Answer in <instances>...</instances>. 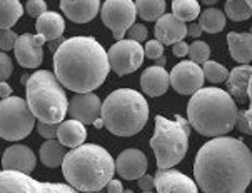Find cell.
I'll use <instances>...</instances> for the list:
<instances>
[{
	"mask_svg": "<svg viewBox=\"0 0 252 193\" xmlns=\"http://www.w3.org/2000/svg\"><path fill=\"white\" fill-rule=\"evenodd\" d=\"M62 171L69 185L75 190L97 193L109 185L117 168L107 150L99 145L84 143L67 153Z\"/></svg>",
	"mask_w": 252,
	"mask_h": 193,
	"instance_id": "4",
	"label": "cell"
},
{
	"mask_svg": "<svg viewBox=\"0 0 252 193\" xmlns=\"http://www.w3.org/2000/svg\"><path fill=\"white\" fill-rule=\"evenodd\" d=\"M115 168L124 180H139L147 170V158L137 148H127L117 157Z\"/></svg>",
	"mask_w": 252,
	"mask_h": 193,
	"instance_id": "16",
	"label": "cell"
},
{
	"mask_svg": "<svg viewBox=\"0 0 252 193\" xmlns=\"http://www.w3.org/2000/svg\"><path fill=\"white\" fill-rule=\"evenodd\" d=\"M54 70L65 88L75 93H89L107 79L109 52L94 37L67 38L54 52Z\"/></svg>",
	"mask_w": 252,
	"mask_h": 193,
	"instance_id": "2",
	"label": "cell"
},
{
	"mask_svg": "<svg viewBox=\"0 0 252 193\" xmlns=\"http://www.w3.org/2000/svg\"><path fill=\"white\" fill-rule=\"evenodd\" d=\"M189 135L190 123L181 115H177L174 120L157 115L151 148L156 153L159 170H167L181 164L189 148Z\"/></svg>",
	"mask_w": 252,
	"mask_h": 193,
	"instance_id": "7",
	"label": "cell"
},
{
	"mask_svg": "<svg viewBox=\"0 0 252 193\" xmlns=\"http://www.w3.org/2000/svg\"><path fill=\"white\" fill-rule=\"evenodd\" d=\"M25 12H27L31 17L38 19V17H42L49 10H47L45 0H27V3H25Z\"/></svg>",
	"mask_w": 252,
	"mask_h": 193,
	"instance_id": "34",
	"label": "cell"
},
{
	"mask_svg": "<svg viewBox=\"0 0 252 193\" xmlns=\"http://www.w3.org/2000/svg\"><path fill=\"white\" fill-rule=\"evenodd\" d=\"M102 120L110 134L132 137L139 134L147 123L149 105L137 90H114L102 104Z\"/></svg>",
	"mask_w": 252,
	"mask_h": 193,
	"instance_id": "5",
	"label": "cell"
},
{
	"mask_svg": "<svg viewBox=\"0 0 252 193\" xmlns=\"http://www.w3.org/2000/svg\"><path fill=\"white\" fill-rule=\"evenodd\" d=\"M0 95H2V100H5V98L12 97V88H10V85H8L7 82L0 83Z\"/></svg>",
	"mask_w": 252,
	"mask_h": 193,
	"instance_id": "43",
	"label": "cell"
},
{
	"mask_svg": "<svg viewBox=\"0 0 252 193\" xmlns=\"http://www.w3.org/2000/svg\"><path fill=\"white\" fill-rule=\"evenodd\" d=\"M252 67L251 65H239L232 68L227 79V92L237 100L249 98V85H251Z\"/></svg>",
	"mask_w": 252,
	"mask_h": 193,
	"instance_id": "22",
	"label": "cell"
},
{
	"mask_svg": "<svg viewBox=\"0 0 252 193\" xmlns=\"http://www.w3.org/2000/svg\"><path fill=\"white\" fill-rule=\"evenodd\" d=\"M124 193H134V192H132V190H126V192H124Z\"/></svg>",
	"mask_w": 252,
	"mask_h": 193,
	"instance_id": "49",
	"label": "cell"
},
{
	"mask_svg": "<svg viewBox=\"0 0 252 193\" xmlns=\"http://www.w3.org/2000/svg\"><path fill=\"white\" fill-rule=\"evenodd\" d=\"M172 14L182 22H192L202 12L197 0H172Z\"/></svg>",
	"mask_w": 252,
	"mask_h": 193,
	"instance_id": "29",
	"label": "cell"
},
{
	"mask_svg": "<svg viewBox=\"0 0 252 193\" xmlns=\"http://www.w3.org/2000/svg\"><path fill=\"white\" fill-rule=\"evenodd\" d=\"M102 104L100 98L94 92L77 93L70 100L69 113L74 120H79L84 125H92L97 120L102 118Z\"/></svg>",
	"mask_w": 252,
	"mask_h": 193,
	"instance_id": "14",
	"label": "cell"
},
{
	"mask_svg": "<svg viewBox=\"0 0 252 193\" xmlns=\"http://www.w3.org/2000/svg\"><path fill=\"white\" fill-rule=\"evenodd\" d=\"M12 70H14L12 58L5 52H2L0 54V79H2V82H7L8 77L12 75Z\"/></svg>",
	"mask_w": 252,
	"mask_h": 193,
	"instance_id": "37",
	"label": "cell"
},
{
	"mask_svg": "<svg viewBox=\"0 0 252 193\" xmlns=\"http://www.w3.org/2000/svg\"><path fill=\"white\" fill-rule=\"evenodd\" d=\"M206 5H214V3H217V0H202Z\"/></svg>",
	"mask_w": 252,
	"mask_h": 193,
	"instance_id": "46",
	"label": "cell"
},
{
	"mask_svg": "<svg viewBox=\"0 0 252 193\" xmlns=\"http://www.w3.org/2000/svg\"><path fill=\"white\" fill-rule=\"evenodd\" d=\"M189 50H190V45H187L186 42H179V44L174 45L172 49V54L176 55V57H186V55H189Z\"/></svg>",
	"mask_w": 252,
	"mask_h": 193,
	"instance_id": "40",
	"label": "cell"
},
{
	"mask_svg": "<svg viewBox=\"0 0 252 193\" xmlns=\"http://www.w3.org/2000/svg\"><path fill=\"white\" fill-rule=\"evenodd\" d=\"M17 40H19V37L10 28L2 30V33H0V49H2V52H8V50L14 49Z\"/></svg>",
	"mask_w": 252,
	"mask_h": 193,
	"instance_id": "36",
	"label": "cell"
},
{
	"mask_svg": "<svg viewBox=\"0 0 252 193\" xmlns=\"http://www.w3.org/2000/svg\"><path fill=\"white\" fill-rule=\"evenodd\" d=\"M63 88L57 75L49 70H38L29 77L25 82V100L38 122H63L69 111V100Z\"/></svg>",
	"mask_w": 252,
	"mask_h": 193,
	"instance_id": "6",
	"label": "cell"
},
{
	"mask_svg": "<svg viewBox=\"0 0 252 193\" xmlns=\"http://www.w3.org/2000/svg\"><path fill=\"white\" fill-rule=\"evenodd\" d=\"M35 127V115L27 100L10 97L0 104V137L7 141H19L31 135Z\"/></svg>",
	"mask_w": 252,
	"mask_h": 193,
	"instance_id": "8",
	"label": "cell"
},
{
	"mask_svg": "<svg viewBox=\"0 0 252 193\" xmlns=\"http://www.w3.org/2000/svg\"><path fill=\"white\" fill-rule=\"evenodd\" d=\"M145 57L144 47L135 40H121L109 50L110 68L117 75H127L142 65Z\"/></svg>",
	"mask_w": 252,
	"mask_h": 193,
	"instance_id": "11",
	"label": "cell"
},
{
	"mask_svg": "<svg viewBox=\"0 0 252 193\" xmlns=\"http://www.w3.org/2000/svg\"><path fill=\"white\" fill-rule=\"evenodd\" d=\"M25 7L19 0H0V27L2 30L12 28L17 20L24 15Z\"/></svg>",
	"mask_w": 252,
	"mask_h": 193,
	"instance_id": "26",
	"label": "cell"
},
{
	"mask_svg": "<svg viewBox=\"0 0 252 193\" xmlns=\"http://www.w3.org/2000/svg\"><path fill=\"white\" fill-rule=\"evenodd\" d=\"M127 37H129V40H135L140 44V42H144L147 38V28L142 24H134L127 32Z\"/></svg>",
	"mask_w": 252,
	"mask_h": 193,
	"instance_id": "38",
	"label": "cell"
},
{
	"mask_svg": "<svg viewBox=\"0 0 252 193\" xmlns=\"http://www.w3.org/2000/svg\"><path fill=\"white\" fill-rule=\"evenodd\" d=\"M202 27H200V24H190L189 27H187V35H190V37H194V38H199L200 35H202Z\"/></svg>",
	"mask_w": 252,
	"mask_h": 193,
	"instance_id": "42",
	"label": "cell"
},
{
	"mask_svg": "<svg viewBox=\"0 0 252 193\" xmlns=\"http://www.w3.org/2000/svg\"><path fill=\"white\" fill-rule=\"evenodd\" d=\"M137 182L142 192H152V188H156V177H151V175H147V173H145L144 177H140Z\"/></svg>",
	"mask_w": 252,
	"mask_h": 193,
	"instance_id": "39",
	"label": "cell"
},
{
	"mask_svg": "<svg viewBox=\"0 0 252 193\" xmlns=\"http://www.w3.org/2000/svg\"><path fill=\"white\" fill-rule=\"evenodd\" d=\"M204 75L209 82L212 83H222V82H227L229 79V70L220 63L214 62V60H207L204 63Z\"/></svg>",
	"mask_w": 252,
	"mask_h": 193,
	"instance_id": "31",
	"label": "cell"
},
{
	"mask_svg": "<svg viewBox=\"0 0 252 193\" xmlns=\"http://www.w3.org/2000/svg\"><path fill=\"white\" fill-rule=\"evenodd\" d=\"M44 35H31V33H24L19 37L17 44L14 47V52L20 67L24 68H37L42 63L44 52L42 47L45 44Z\"/></svg>",
	"mask_w": 252,
	"mask_h": 193,
	"instance_id": "13",
	"label": "cell"
},
{
	"mask_svg": "<svg viewBox=\"0 0 252 193\" xmlns=\"http://www.w3.org/2000/svg\"><path fill=\"white\" fill-rule=\"evenodd\" d=\"M0 193H79L74 187L65 183L38 182L31 175L12 170L0 173Z\"/></svg>",
	"mask_w": 252,
	"mask_h": 193,
	"instance_id": "9",
	"label": "cell"
},
{
	"mask_svg": "<svg viewBox=\"0 0 252 193\" xmlns=\"http://www.w3.org/2000/svg\"><path fill=\"white\" fill-rule=\"evenodd\" d=\"M105 188H107L109 193H124V192H126V190H124V187H122V183L119 182V180H114V178L110 180L109 185Z\"/></svg>",
	"mask_w": 252,
	"mask_h": 193,
	"instance_id": "41",
	"label": "cell"
},
{
	"mask_svg": "<svg viewBox=\"0 0 252 193\" xmlns=\"http://www.w3.org/2000/svg\"><path fill=\"white\" fill-rule=\"evenodd\" d=\"M59 125L61 123H45V122H38L37 123V132L38 135H42L47 140H55L59 135Z\"/></svg>",
	"mask_w": 252,
	"mask_h": 193,
	"instance_id": "33",
	"label": "cell"
},
{
	"mask_svg": "<svg viewBox=\"0 0 252 193\" xmlns=\"http://www.w3.org/2000/svg\"><path fill=\"white\" fill-rule=\"evenodd\" d=\"M204 68L192 60L179 62L170 70V85L181 95H194L204 87Z\"/></svg>",
	"mask_w": 252,
	"mask_h": 193,
	"instance_id": "12",
	"label": "cell"
},
{
	"mask_svg": "<svg viewBox=\"0 0 252 193\" xmlns=\"http://www.w3.org/2000/svg\"><path fill=\"white\" fill-rule=\"evenodd\" d=\"M247 3H249V7L252 8V0H247Z\"/></svg>",
	"mask_w": 252,
	"mask_h": 193,
	"instance_id": "48",
	"label": "cell"
},
{
	"mask_svg": "<svg viewBox=\"0 0 252 193\" xmlns=\"http://www.w3.org/2000/svg\"><path fill=\"white\" fill-rule=\"evenodd\" d=\"M237 105L222 88L204 87L190 97L187 118L190 127L204 137H225L237 123Z\"/></svg>",
	"mask_w": 252,
	"mask_h": 193,
	"instance_id": "3",
	"label": "cell"
},
{
	"mask_svg": "<svg viewBox=\"0 0 252 193\" xmlns=\"http://www.w3.org/2000/svg\"><path fill=\"white\" fill-rule=\"evenodd\" d=\"M249 105H252V75H251V85H249Z\"/></svg>",
	"mask_w": 252,
	"mask_h": 193,
	"instance_id": "45",
	"label": "cell"
},
{
	"mask_svg": "<svg viewBox=\"0 0 252 193\" xmlns=\"http://www.w3.org/2000/svg\"><path fill=\"white\" fill-rule=\"evenodd\" d=\"M35 30L38 35H44L47 42H54L62 37L63 30H65V22L63 17L57 12H45L42 17L37 19Z\"/></svg>",
	"mask_w": 252,
	"mask_h": 193,
	"instance_id": "24",
	"label": "cell"
},
{
	"mask_svg": "<svg viewBox=\"0 0 252 193\" xmlns=\"http://www.w3.org/2000/svg\"><path fill=\"white\" fill-rule=\"evenodd\" d=\"M100 17L105 27L112 30L117 42H121L135 22L137 7L132 0H105Z\"/></svg>",
	"mask_w": 252,
	"mask_h": 193,
	"instance_id": "10",
	"label": "cell"
},
{
	"mask_svg": "<svg viewBox=\"0 0 252 193\" xmlns=\"http://www.w3.org/2000/svg\"><path fill=\"white\" fill-rule=\"evenodd\" d=\"M38 157H40V162L47 168H57V166L63 165V160H65L67 153L61 141L47 140L44 141L40 150H38Z\"/></svg>",
	"mask_w": 252,
	"mask_h": 193,
	"instance_id": "25",
	"label": "cell"
},
{
	"mask_svg": "<svg viewBox=\"0 0 252 193\" xmlns=\"http://www.w3.org/2000/svg\"><path fill=\"white\" fill-rule=\"evenodd\" d=\"M35 155L29 147L25 145H12L3 152L2 166L3 170L19 171V173L31 175L35 168Z\"/></svg>",
	"mask_w": 252,
	"mask_h": 193,
	"instance_id": "17",
	"label": "cell"
},
{
	"mask_svg": "<svg viewBox=\"0 0 252 193\" xmlns=\"http://www.w3.org/2000/svg\"><path fill=\"white\" fill-rule=\"evenodd\" d=\"M85 138H87V130H85V125L79 120H65L59 125V135L57 140L61 141L63 147L69 148H79L84 145Z\"/></svg>",
	"mask_w": 252,
	"mask_h": 193,
	"instance_id": "21",
	"label": "cell"
},
{
	"mask_svg": "<svg viewBox=\"0 0 252 193\" xmlns=\"http://www.w3.org/2000/svg\"><path fill=\"white\" fill-rule=\"evenodd\" d=\"M61 8L70 22L87 24L95 19L100 7V0H61Z\"/></svg>",
	"mask_w": 252,
	"mask_h": 193,
	"instance_id": "19",
	"label": "cell"
},
{
	"mask_svg": "<svg viewBox=\"0 0 252 193\" xmlns=\"http://www.w3.org/2000/svg\"><path fill=\"white\" fill-rule=\"evenodd\" d=\"M224 14L234 22H242V20L251 19L252 8L249 7L247 0H234V2H225Z\"/></svg>",
	"mask_w": 252,
	"mask_h": 193,
	"instance_id": "30",
	"label": "cell"
},
{
	"mask_svg": "<svg viewBox=\"0 0 252 193\" xmlns=\"http://www.w3.org/2000/svg\"><path fill=\"white\" fill-rule=\"evenodd\" d=\"M194 178L204 193H246L252 182V153L242 140L217 137L199 148Z\"/></svg>",
	"mask_w": 252,
	"mask_h": 193,
	"instance_id": "1",
	"label": "cell"
},
{
	"mask_svg": "<svg viewBox=\"0 0 252 193\" xmlns=\"http://www.w3.org/2000/svg\"><path fill=\"white\" fill-rule=\"evenodd\" d=\"M170 85V74L165 72L164 67H149L140 75V87L149 97H160L167 92Z\"/></svg>",
	"mask_w": 252,
	"mask_h": 193,
	"instance_id": "20",
	"label": "cell"
},
{
	"mask_svg": "<svg viewBox=\"0 0 252 193\" xmlns=\"http://www.w3.org/2000/svg\"><path fill=\"white\" fill-rule=\"evenodd\" d=\"M156 188L157 193H199L194 180L174 168L157 171Z\"/></svg>",
	"mask_w": 252,
	"mask_h": 193,
	"instance_id": "15",
	"label": "cell"
},
{
	"mask_svg": "<svg viewBox=\"0 0 252 193\" xmlns=\"http://www.w3.org/2000/svg\"><path fill=\"white\" fill-rule=\"evenodd\" d=\"M142 193H154V192H142Z\"/></svg>",
	"mask_w": 252,
	"mask_h": 193,
	"instance_id": "50",
	"label": "cell"
},
{
	"mask_svg": "<svg viewBox=\"0 0 252 193\" xmlns=\"http://www.w3.org/2000/svg\"><path fill=\"white\" fill-rule=\"evenodd\" d=\"M251 33H252V27H251Z\"/></svg>",
	"mask_w": 252,
	"mask_h": 193,
	"instance_id": "52",
	"label": "cell"
},
{
	"mask_svg": "<svg viewBox=\"0 0 252 193\" xmlns=\"http://www.w3.org/2000/svg\"><path fill=\"white\" fill-rule=\"evenodd\" d=\"M154 33L164 45H176L184 40V37H187V25L174 14H165L156 22Z\"/></svg>",
	"mask_w": 252,
	"mask_h": 193,
	"instance_id": "18",
	"label": "cell"
},
{
	"mask_svg": "<svg viewBox=\"0 0 252 193\" xmlns=\"http://www.w3.org/2000/svg\"><path fill=\"white\" fill-rule=\"evenodd\" d=\"M227 44L230 57L236 62H241L242 65H247L249 62H252V33L229 32Z\"/></svg>",
	"mask_w": 252,
	"mask_h": 193,
	"instance_id": "23",
	"label": "cell"
},
{
	"mask_svg": "<svg viewBox=\"0 0 252 193\" xmlns=\"http://www.w3.org/2000/svg\"><path fill=\"white\" fill-rule=\"evenodd\" d=\"M144 50H145V57H149L152 60H159L160 57H164V44L157 40V38L156 40L147 42Z\"/></svg>",
	"mask_w": 252,
	"mask_h": 193,
	"instance_id": "35",
	"label": "cell"
},
{
	"mask_svg": "<svg viewBox=\"0 0 252 193\" xmlns=\"http://www.w3.org/2000/svg\"><path fill=\"white\" fill-rule=\"evenodd\" d=\"M165 62H167V58H165V55H164V57H160L159 60H156V65L157 67H164Z\"/></svg>",
	"mask_w": 252,
	"mask_h": 193,
	"instance_id": "44",
	"label": "cell"
},
{
	"mask_svg": "<svg viewBox=\"0 0 252 193\" xmlns=\"http://www.w3.org/2000/svg\"><path fill=\"white\" fill-rule=\"evenodd\" d=\"M97 193H109V192H107V188H105V190H100V192H97Z\"/></svg>",
	"mask_w": 252,
	"mask_h": 193,
	"instance_id": "47",
	"label": "cell"
},
{
	"mask_svg": "<svg viewBox=\"0 0 252 193\" xmlns=\"http://www.w3.org/2000/svg\"><path fill=\"white\" fill-rule=\"evenodd\" d=\"M225 2H234V0H225Z\"/></svg>",
	"mask_w": 252,
	"mask_h": 193,
	"instance_id": "51",
	"label": "cell"
},
{
	"mask_svg": "<svg viewBox=\"0 0 252 193\" xmlns=\"http://www.w3.org/2000/svg\"><path fill=\"white\" fill-rule=\"evenodd\" d=\"M189 55H190L192 62H195V63H206L207 60H209V57H211V47H209L206 42L195 40L194 44L190 45Z\"/></svg>",
	"mask_w": 252,
	"mask_h": 193,
	"instance_id": "32",
	"label": "cell"
},
{
	"mask_svg": "<svg viewBox=\"0 0 252 193\" xmlns=\"http://www.w3.org/2000/svg\"><path fill=\"white\" fill-rule=\"evenodd\" d=\"M225 17L227 15L224 12L217 10V8H206L199 17V24L204 32L219 33L225 27Z\"/></svg>",
	"mask_w": 252,
	"mask_h": 193,
	"instance_id": "28",
	"label": "cell"
},
{
	"mask_svg": "<svg viewBox=\"0 0 252 193\" xmlns=\"http://www.w3.org/2000/svg\"><path fill=\"white\" fill-rule=\"evenodd\" d=\"M137 15L145 22H156L165 15V0H137Z\"/></svg>",
	"mask_w": 252,
	"mask_h": 193,
	"instance_id": "27",
	"label": "cell"
}]
</instances>
